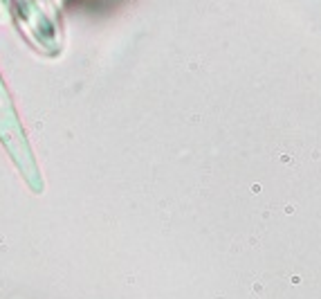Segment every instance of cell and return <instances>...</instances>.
Returning a JSON list of instances; mask_svg holds the SVG:
<instances>
[{"instance_id":"obj_1","label":"cell","mask_w":321,"mask_h":299,"mask_svg":"<svg viewBox=\"0 0 321 299\" xmlns=\"http://www.w3.org/2000/svg\"><path fill=\"white\" fill-rule=\"evenodd\" d=\"M252 290H254V295H263V286H261V283H254Z\"/></svg>"}]
</instances>
